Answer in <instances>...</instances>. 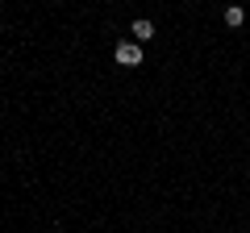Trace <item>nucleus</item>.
I'll return each mask as SVG.
<instances>
[{"mask_svg": "<svg viewBox=\"0 0 250 233\" xmlns=\"http://www.w3.org/2000/svg\"><path fill=\"white\" fill-rule=\"evenodd\" d=\"M117 63L121 67H138L142 63V42H121L117 46Z\"/></svg>", "mask_w": 250, "mask_h": 233, "instance_id": "obj_1", "label": "nucleus"}, {"mask_svg": "<svg viewBox=\"0 0 250 233\" xmlns=\"http://www.w3.org/2000/svg\"><path fill=\"white\" fill-rule=\"evenodd\" d=\"M129 34H134V42H150V38H154V21H146V17H138L134 25H129Z\"/></svg>", "mask_w": 250, "mask_h": 233, "instance_id": "obj_2", "label": "nucleus"}, {"mask_svg": "<svg viewBox=\"0 0 250 233\" xmlns=\"http://www.w3.org/2000/svg\"><path fill=\"white\" fill-rule=\"evenodd\" d=\"M242 21H246V9H242V4H229V9H225V25H233V29H238Z\"/></svg>", "mask_w": 250, "mask_h": 233, "instance_id": "obj_3", "label": "nucleus"}]
</instances>
